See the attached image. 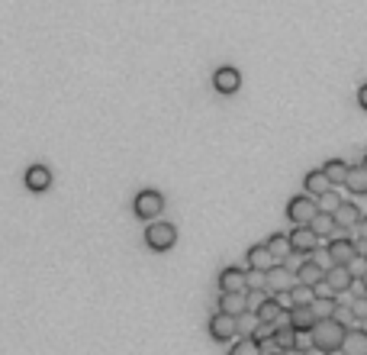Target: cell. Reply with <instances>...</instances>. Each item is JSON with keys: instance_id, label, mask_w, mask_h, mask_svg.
<instances>
[{"instance_id": "obj_11", "label": "cell", "mask_w": 367, "mask_h": 355, "mask_svg": "<svg viewBox=\"0 0 367 355\" xmlns=\"http://www.w3.org/2000/svg\"><path fill=\"white\" fill-rule=\"evenodd\" d=\"M332 217H335V223H338V233H351V229L364 220L361 207H358V203H351V201H342V207H338Z\"/></svg>"}, {"instance_id": "obj_40", "label": "cell", "mask_w": 367, "mask_h": 355, "mask_svg": "<svg viewBox=\"0 0 367 355\" xmlns=\"http://www.w3.org/2000/svg\"><path fill=\"white\" fill-rule=\"evenodd\" d=\"M364 255H367V252H364Z\"/></svg>"}, {"instance_id": "obj_29", "label": "cell", "mask_w": 367, "mask_h": 355, "mask_svg": "<svg viewBox=\"0 0 367 355\" xmlns=\"http://www.w3.org/2000/svg\"><path fill=\"white\" fill-rule=\"evenodd\" d=\"M229 355H264V349H261V342L255 336H248V339H239V342L229 349Z\"/></svg>"}, {"instance_id": "obj_13", "label": "cell", "mask_w": 367, "mask_h": 355, "mask_svg": "<svg viewBox=\"0 0 367 355\" xmlns=\"http://www.w3.org/2000/svg\"><path fill=\"white\" fill-rule=\"evenodd\" d=\"M316 313H313V307H290L287 310V323H290L297 333H313V326H316Z\"/></svg>"}, {"instance_id": "obj_33", "label": "cell", "mask_w": 367, "mask_h": 355, "mask_svg": "<svg viewBox=\"0 0 367 355\" xmlns=\"http://www.w3.org/2000/svg\"><path fill=\"white\" fill-rule=\"evenodd\" d=\"M351 310H354V317H358V320H367V297H354Z\"/></svg>"}, {"instance_id": "obj_14", "label": "cell", "mask_w": 367, "mask_h": 355, "mask_svg": "<svg viewBox=\"0 0 367 355\" xmlns=\"http://www.w3.org/2000/svg\"><path fill=\"white\" fill-rule=\"evenodd\" d=\"M326 271L329 268H322V265L309 255V262H300L297 265V278H300V284H309V288H316V284H322L326 281Z\"/></svg>"}, {"instance_id": "obj_9", "label": "cell", "mask_w": 367, "mask_h": 355, "mask_svg": "<svg viewBox=\"0 0 367 355\" xmlns=\"http://www.w3.org/2000/svg\"><path fill=\"white\" fill-rule=\"evenodd\" d=\"M326 284L335 291V294H348V291L358 284V278L351 275L348 265H332V268L326 271Z\"/></svg>"}, {"instance_id": "obj_2", "label": "cell", "mask_w": 367, "mask_h": 355, "mask_svg": "<svg viewBox=\"0 0 367 355\" xmlns=\"http://www.w3.org/2000/svg\"><path fill=\"white\" fill-rule=\"evenodd\" d=\"M297 284H300V278H297V271H293V268H287L284 262H277L274 268H271V271L264 275V291H267L271 297L290 294V291L297 288Z\"/></svg>"}, {"instance_id": "obj_21", "label": "cell", "mask_w": 367, "mask_h": 355, "mask_svg": "<svg viewBox=\"0 0 367 355\" xmlns=\"http://www.w3.org/2000/svg\"><path fill=\"white\" fill-rule=\"evenodd\" d=\"M342 355H367V330L364 326H361V330H348Z\"/></svg>"}, {"instance_id": "obj_25", "label": "cell", "mask_w": 367, "mask_h": 355, "mask_svg": "<svg viewBox=\"0 0 367 355\" xmlns=\"http://www.w3.org/2000/svg\"><path fill=\"white\" fill-rule=\"evenodd\" d=\"M348 171H351V165H345L342 159H329L326 161V175H329V181H332V184H345Z\"/></svg>"}, {"instance_id": "obj_22", "label": "cell", "mask_w": 367, "mask_h": 355, "mask_svg": "<svg viewBox=\"0 0 367 355\" xmlns=\"http://www.w3.org/2000/svg\"><path fill=\"white\" fill-rule=\"evenodd\" d=\"M267 249L274 252L277 262H287L293 252V245H290V233H274V236L267 239Z\"/></svg>"}, {"instance_id": "obj_23", "label": "cell", "mask_w": 367, "mask_h": 355, "mask_svg": "<svg viewBox=\"0 0 367 355\" xmlns=\"http://www.w3.org/2000/svg\"><path fill=\"white\" fill-rule=\"evenodd\" d=\"M297 336H300V333L293 330L290 323H277V330H274L277 349H284V352H293V349H297Z\"/></svg>"}, {"instance_id": "obj_20", "label": "cell", "mask_w": 367, "mask_h": 355, "mask_svg": "<svg viewBox=\"0 0 367 355\" xmlns=\"http://www.w3.org/2000/svg\"><path fill=\"white\" fill-rule=\"evenodd\" d=\"M345 187H348L354 197L367 194V168H364V165H351L348 178H345Z\"/></svg>"}, {"instance_id": "obj_4", "label": "cell", "mask_w": 367, "mask_h": 355, "mask_svg": "<svg viewBox=\"0 0 367 355\" xmlns=\"http://www.w3.org/2000/svg\"><path fill=\"white\" fill-rule=\"evenodd\" d=\"M174 242H177L174 223H149V229H145V245H149L151 252H167V249H174Z\"/></svg>"}, {"instance_id": "obj_6", "label": "cell", "mask_w": 367, "mask_h": 355, "mask_svg": "<svg viewBox=\"0 0 367 355\" xmlns=\"http://www.w3.org/2000/svg\"><path fill=\"white\" fill-rule=\"evenodd\" d=\"M133 210L139 220H155V217L165 210V197H161L158 191H142V194H135Z\"/></svg>"}, {"instance_id": "obj_3", "label": "cell", "mask_w": 367, "mask_h": 355, "mask_svg": "<svg viewBox=\"0 0 367 355\" xmlns=\"http://www.w3.org/2000/svg\"><path fill=\"white\" fill-rule=\"evenodd\" d=\"M287 217L293 226H313V220L319 217V201L313 194H300L287 203Z\"/></svg>"}, {"instance_id": "obj_10", "label": "cell", "mask_w": 367, "mask_h": 355, "mask_svg": "<svg viewBox=\"0 0 367 355\" xmlns=\"http://www.w3.org/2000/svg\"><path fill=\"white\" fill-rule=\"evenodd\" d=\"M213 87H216L219 94H235L239 87H242V75H239V68L225 65V68H216V75H213Z\"/></svg>"}, {"instance_id": "obj_16", "label": "cell", "mask_w": 367, "mask_h": 355, "mask_svg": "<svg viewBox=\"0 0 367 355\" xmlns=\"http://www.w3.org/2000/svg\"><path fill=\"white\" fill-rule=\"evenodd\" d=\"M26 187L33 191V194H45L52 187V171L45 165H33V168L26 171Z\"/></svg>"}, {"instance_id": "obj_34", "label": "cell", "mask_w": 367, "mask_h": 355, "mask_svg": "<svg viewBox=\"0 0 367 355\" xmlns=\"http://www.w3.org/2000/svg\"><path fill=\"white\" fill-rule=\"evenodd\" d=\"M309 349H313V336H309V333H300V336H297V352L306 355Z\"/></svg>"}, {"instance_id": "obj_30", "label": "cell", "mask_w": 367, "mask_h": 355, "mask_svg": "<svg viewBox=\"0 0 367 355\" xmlns=\"http://www.w3.org/2000/svg\"><path fill=\"white\" fill-rule=\"evenodd\" d=\"M316 201H319V210H322V213H335L338 207H342V197H338L335 187H332V191H326L322 197H316Z\"/></svg>"}, {"instance_id": "obj_28", "label": "cell", "mask_w": 367, "mask_h": 355, "mask_svg": "<svg viewBox=\"0 0 367 355\" xmlns=\"http://www.w3.org/2000/svg\"><path fill=\"white\" fill-rule=\"evenodd\" d=\"M258 326H261V317L258 313H242L239 317V339H248V336H255L258 333Z\"/></svg>"}, {"instance_id": "obj_35", "label": "cell", "mask_w": 367, "mask_h": 355, "mask_svg": "<svg viewBox=\"0 0 367 355\" xmlns=\"http://www.w3.org/2000/svg\"><path fill=\"white\" fill-rule=\"evenodd\" d=\"M358 103L367 110V85H361V91H358Z\"/></svg>"}, {"instance_id": "obj_7", "label": "cell", "mask_w": 367, "mask_h": 355, "mask_svg": "<svg viewBox=\"0 0 367 355\" xmlns=\"http://www.w3.org/2000/svg\"><path fill=\"white\" fill-rule=\"evenodd\" d=\"M209 336L216 339V342H225V339H235L239 336V317L232 313H213L209 317Z\"/></svg>"}, {"instance_id": "obj_15", "label": "cell", "mask_w": 367, "mask_h": 355, "mask_svg": "<svg viewBox=\"0 0 367 355\" xmlns=\"http://www.w3.org/2000/svg\"><path fill=\"white\" fill-rule=\"evenodd\" d=\"M219 291H248V271L223 268L219 271Z\"/></svg>"}, {"instance_id": "obj_17", "label": "cell", "mask_w": 367, "mask_h": 355, "mask_svg": "<svg viewBox=\"0 0 367 355\" xmlns=\"http://www.w3.org/2000/svg\"><path fill=\"white\" fill-rule=\"evenodd\" d=\"M277 265V259H274V252L267 249V242L264 245H251L248 249V268H255V271H271Z\"/></svg>"}, {"instance_id": "obj_38", "label": "cell", "mask_w": 367, "mask_h": 355, "mask_svg": "<svg viewBox=\"0 0 367 355\" xmlns=\"http://www.w3.org/2000/svg\"><path fill=\"white\" fill-rule=\"evenodd\" d=\"M361 284H364V291H367V275H364V278H361Z\"/></svg>"}, {"instance_id": "obj_19", "label": "cell", "mask_w": 367, "mask_h": 355, "mask_svg": "<svg viewBox=\"0 0 367 355\" xmlns=\"http://www.w3.org/2000/svg\"><path fill=\"white\" fill-rule=\"evenodd\" d=\"M255 313L261 317V323H280V317L287 313V307L280 304V297H264V300H261V307Z\"/></svg>"}, {"instance_id": "obj_37", "label": "cell", "mask_w": 367, "mask_h": 355, "mask_svg": "<svg viewBox=\"0 0 367 355\" xmlns=\"http://www.w3.org/2000/svg\"><path fill=\"white\" fill-rule=\"evenodd\" d=\"M267 355H287V352H284V349H274V352H267Z\"/></svg>"}, {"instance_id": "obj_18", "label": "cell", "mask_w": 367, "mask_h": 355, "mask_svg": "<svg viewBox=\"0 0 367 355\" xmlns=\"http://www.w3.org/2000/svg\"><path fill=\"white\" fill-rule=\"evenodd\" d=\"M303 187H306V194H313V197H322L326 191H332V181H329V175H326V168H316V171H309L306 178H303Z\"/></svg>"}, {"instance_id": "obj_24", "label": "cell", "mask_w": 367, "mask_h": 355, "mask_svg": "<svg viewBox=\"0 0 367 355\" xmlns=\"http://www.w3.org/2000/svg\"><path fill=\"white\" fill-rule=\"evenodd\" d=\"M313 229H316L319 239H326V236H335V233H338V223H335L332 213H322V210H319V217L313 220Z\"/></svg>"}, {"instance_id": "obj_36", "label": "cell", "mask_w": 367, "mask_h": 355, "mask_svg": "<svg viewBox=\"0 0 367 355\" xmlns=\"http://www.w3.org/2000/svg\"><path fill=\"white\" fill-rule=\"evenodd\" d=\"M306 355H329V352H322V349H316V346H313V349H309Z\"/></svg>"}, {"instance_id": "obj_8", "label": "cell", "mask_w": 367, "mask_h": 355, "mask_svg": "<svg viewBox=\"0 0 367 355\" xmlns=\"http://www.w3.org/2000/svg\"><path fill=\"white\" fill-rule=\"evenodd\" d=\"M290 245L297 255H313L319 249V236L313 226H293L290 233Z\"/></svg>"}, {"instance_id": "obj_31", "label": "cell", "mask_w": 367, "mask_h": 355, "mask_svg": "<svg viewBox=\"0 0 367 355\" xmlns=\"http://www.w3.org/2000/svg\"><path fill=\"white\" fill-rule=\"evenodd\" d=\"M348 268H351V275L361 281V278L367 275V255H354V259L348 262Z\"/></svg>"}, {"instance_id": "obj_26", "label": "cell", "mask_w": 367, "mask_h": 355, "mask_svg": "<svg viewBox=\"0 0 367 355\" xmlns=\"http://www.w3.org/2000/svg\"><path fill=\"white\" fill-rule=\"evenodd\" d=\"M313 300H316V288H309V284H297V288L290 291L293 307H313Z\"/></svg>"}, {"instance_id": "obj_1", "label": "cell", "mask_w": 367, "mask_h": 355, "mask_svg": "<svg viewBox=\"0 0 367 355\" xmlns=\"http://www.w3.org/2000/svg\"><path fill=\"white\" fill-rule=\"evenodd\" d=\"M351 326H345L342 320H335V317H329V320H316V326H313V346L322 349V352H342L345 346V336H348Z\"/></svg>"}, {"instance_id": "obj_32", "label": "cell", "mask_w": 367, "mask_h": 355, "mask_svg": "<svg viewBox=\"0 0 367 355\" xmlns=\"http://www.w3.org/2000/svg\"><path fill=\"white\" fill-rule=\"evenodd\" d=\"M264 275H267V271L248 268V291H264Z\"/></svg>"}, {"instance_id": "obj_39", "label": "cell", "mask_w": 367, "mask_h": 355, "mask_svg": "<svg viewBox=\"0 0 367 355\" xmlns=\"http://www.w3.org/2000/svg\"><path fill=\"white\" fill-rule=\"evenodd\" d=\"M361 165H364V168H367V155H364V159H361Z\"/></svg>"}, {"instance_id": "obj_27", "label": "cell", "mask_w": 367, "mask_h": 355, "mask_svg": "<svg viewBox=\"0 0 367 355\" xmlns=\"http://www.w3.org/2000/svg\"><path fill=\"white\" fill-rule=\"evenodd\" d=\"M335 310H338V297H316V300H313V313H316L319 320L335 317Z\"/></svg>"}, {"instance_id": "obj_12", "label": "cell", "mask_w": 367, "mask_h": 355, "mask_svg": "<svg viewBox=\"0 0 367 355\" xmlns=\"http://www.w3.org/2000/svg\"><path fill=\"white\" fill-rule=\"evenodd\" d=\"M219 310L232 313V317L248 313V291H223V294H219Z\"/></svg>"}, {"instance_id": "obj_5", "label": "cell", "mask_w": 367, "mask_h": 355, "mask_svg": "<svg viewBox=\"0 0 367 355\" xmlns=\"http://www.w3.org/2000/svg\"><path fill=\"white\" fill-rule=\"evenodd\" d=\"M329 255H332L335 265H348L354 255H361V249H358V242H354V236L335 233V236L329 239Z\"/></svg>"}]
</instances>
